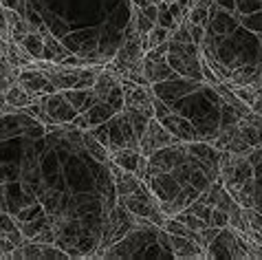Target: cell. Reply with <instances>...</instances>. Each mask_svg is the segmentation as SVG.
Listing matches in <instances>:
<instances>
[{"label":"cell","instance_id":"cell-1","mask_svg":"<svg viewBox=\"0 0 262 260\" xmlns=\"http://www.w3.org/2000/svg\"><path fill=\"white\" fill-rule=\"evenodd\" d=\"M167 64L172 71L192 82H203V55L201 47L194 42H170L167 40Z\"/></svg>","mask_w":262,"mask_h":260},{"label":"cell","instance_id":"cell-2","mask_svg":"<svg viewBox=\"0 0 262 260\" xmlns=\"http://www.w3.org/2000/svg\"><path fill=\"white\" fill-rule=\"evenodd\" d=\"M135 227H137V216L133 212H128V209L117 201L106 214V225H104V229H101L99 245H97L99 251H93L91 258H101V254H104L111 245L121 241V238Z\"/></svg>","mask_w":262,"mask_h":260},{"label":"cell","instance_id":"cell-3","mask_svg":"<svg viewBox=\"0 0 262 260\" xmlns=\"http://www.w3.org/2000/svg\"><path fill=\"white\" fill-rule=\"evenodd\" d=\"M143 35L137 31L135 23L130 20L126 31H123V45L115 51L111 60V71H115L117 75H123L130 69H137L143 64Z\"/></svg>","mask_w":262,"mask_h":260},{"label":"cell","instance_id":"cell-4","mask_svg":"<svg viewBox=\"0 0 262 260\" xmlns=\"http://www.w3.org/2000/svg\"><path fill=\"white\" fill-rule=\"evenodd\" d=\"M117 201L128 209V212H133L135 216H141V219H148L152 225H157V227H163V221L167 219L161 209L159 199L150 192L148 185H143L139 192L126 194V197H117Z\"/></svg>","mask_w":262,"mask_h":260},{"label":"cell","instance_id":"cell-5","mask_svg":"<svg viewBox=\"0 0 262 260\" xmlns=\"http://www.w3.org/2000/svg\"><path fill=\"white\" fill-rule=\"evenodd\" d=\"M152 108H155V117L161 121V124L170 130V133L177 137V141L190 143V141H199L201 133L190 119L181 117V115H172L167 111V106L163 104V99H159V95L152 97Z\"/></svg>","mask_w":262,"mask_h":260},{"label":"cell","instance_id":"cell-6","mask_svg":"<svg viewBox=\"0 0 262 260\" xmlns=\"http://www.w3.org/2000/svg\"><path fill=\"white\" fill-rule=\"evenodd\" d=\"M205 258H249L243 245V232L234 227H223L205 247Z\"/></svg>","mask_w":262,"mask_h":260},{"label":"cell","instance_id":"cell-7","mask_svg":"<svg viewBox=\"0 0 262 260\" xmlns=\"http://www.w3.org/2000/svg\"><path fill=\"white\" fill-rule=\"evenodd\" d=\"M106 126H108V143H106L108 153H115V150H121V148L139 150V137L135 135L133 126H130L126 111H119L117 115H113L106 121Z\"/></svg>","mask_w":262,"mask_h":260},{"label":"cell","instance_id":"cell-8","mask_svg":"<svg viewBox=\"0 0 262 260\" xmlns=\"http://www.w3.org/2000/svg\"><path fill=\"white\" fill-rule=\"evenodd\" d=\"M165 53H167V42L150 49V51H145V55H143V75L150 86L159 84V82H167V79H172L177 75L170 64H167Z\"/></svg>","mask_w":262,"mask_h":260},{"label":"cell","instance_id":"cell-9","mask_svg":"<svg viewBox=\"0 0 262 260\" xmlns=\"http://www.w3.org/2000/svg\"><path fill=\"white\" fill-rule=\"evenodd\" d=\"M174 143H179L177 137H174L157 117H152L148 121V128H145V133L141 135V139H139V153L143 157H150L152 153H157V150L167 148V146H174Z\"/></svg>","mask_w":262,"mask_h":260},{"label":"cell","instance_id":"cell-10","mask_svg":"<svg viewBox=\"0 0 262 260\" xmlns=\"http://www.w3.org/2000/svg\"><path fill=\"white\" fill-rule=\"evenodd\" d=\"M38 102L42 104V108L47 111V115L51 117L55 126H62V124H71L73 119L77 117V111L71 106V102L67 99L62 91H55V93H49V95H42Z\"/></svg>","mask_w":262,"mask_h":260},{"label":"cell","instance_id":"cell-11","mask_svg":"<svg viewBox=\"0 0 262 260\" xmlns=\"http://www.w3.org/2000/svg\"><path fill=\"white\" fill-rule=\"evenodd\" d=\"M18 258H47V260H64L71 258L62 247H57L55 243H38V241H27L25 245H20L11 251L9 260Z\"/></svg>","mask_w":262,"mask_h":260},{"label":"cell","instance_id":"cell-12","mask_svg":"<svg viewBox=\"0 0 262 260\" xmlns=\"http://www.w3.org/2000/svg\"><path fill=\"white\" fill-rule=\"evenodd\" d=\"M123 84V108H133V111H141L148 113L150 117H155V108H152V93L150 86H139V84H130V82H121Z\"/></svg>","mask_w":262,"mask_h":260},{"label":"cell","instance_id":"cell-13","mask_svg":"<svg viewBox=\"0 0 262 260\" xmlns=\"http://www.w3.org/2000/svg\"><path fill=\"white\" fill-rule=\"evenodd\" d=\"M18 84L23 86L25 91H29L31 95L35 97H42V95H49V93H55L57 89L47 79V75L42 73V69L33 67H25L18 71Z\"/></svg>","mask_w":262,"mask_h":260},{"label":"cell","instance_id":"cell-14","mask_svg":"<svg viewBox=\"0 0 262 260\" xmlns=\"http://www.w3.org/2000/svg\"><path fill=\"white\" fill-rule=\"evenodd\" d=\"M111 161L117 163L123 170L135 172L139 179H145V172H148V157H143L139 150H133V148L115 150V153H111Z\"/></svg>","mask_w":262,"mask_h":260},{"label":"cell","instance_id":"cell-15","mask_svg":"<svg viewBox=\"0 0 262 260\" xmlns=\"http://www.w3.org/2000/svg\"><path fill=\"white\" fill-rule=\"evenodd\" d=\"M170 247L174 258H205V249L187 236H170Z\"/></svg>","mask_w":262,"mask_h":260},{"label":"cell","instance_id":"cell-16","mask_svg":"<svg viewBox=\"0 0 262 260\" xmlns=\"http://www.w3.org/2000/svg\"><path fill=\"white\" fill-rule=\"evenodd\" d=\"M69 55H71V51H69V49L64 47L57 38H53V33H47V35H45V51H42V57H40V60L62 64Z\"/></svg>","mask_w":262,"mask_h":260},{"label":"cell","instance_id":"cell-17","mask_svg":"<svg viewBox=\"0 0 262 260\" xmlns=\"http://www.w3.org/2000/svg\"><path fill=\"white\" fill-rule=\"evenodd\" d=\"M5 60L11 64L13 69H25V67H33L35 60L31 55H29L23 47H20V42H7V51H5Z\"/></svg>","mask_w":262,"mask_h":260},{"label":"cell","instance_id":"cell-18","mask_svg":"<svg viewBox=\"0 0 262 260\" xmlns=\"http://www.w3.org/2000/svg\"><path fill=\"white\" fill-rule=\"evenodd\" d=\"M38 99H40V97H35V95H31L29 91H25L18 82L11 84L9 91L5 93V104L9 106V108H25V106H29V104L38 102Z\"/></svg>","mask_w":262,"mask_h":260},{"label":"cell","instance_id":"cell-19","mask_svg":"<svg viewBox=\"0 0 262 260\" xmlns=\"http://www.w3.org/2000/svg\"><path fill=\"white\" fill-rule=\"evenodd\" d=\"M7 18H9V42H20L27 31H31V27H29V20L25 18V13L7 9Z\"/></svg>","mask_w":262,"mask_h":260},{"label":"cell","instance_id":"cell-20","mask_svg":"<svg viewBox=\"0 0 262 260\" xmlns=\"http://www.w3.org/2000/svg\"><path fill=\"white\" fill-rule=\"evenodd\" d=\"M79 139H82L84 148L89 150V155H91L93 159H95V161H99V163H108V161H111V153H108V148L104 146V143H99L93 135H89L86 130H82Z\"/></svg>","mask_w":262,"mask_h":260},{"label":"cell","instance_id":"cell-21","mask_svg":"<svg viewBox=\"0 0 262 260\" xmlns=\"http://www.w3.org/2000/svg\"><path fill=\"white\" fill-rule=\"evenodd\" d=\"M20 47L33 57V60H40L42 51H45V35L38 33V31H27L20 40Z\"/></svg>","mask_w":262,"mask_h":260},{"label":"cell","instance_id":"cell-22","mask_svg":"<svg viewBox=\"0 0 262 260\" xmlns=\"http://www.w3.org/2000/svg\"><path fill=\"white\" fill-rule=\"evenodd\" d=\"M209 7H212V0H199V3H194L190 7V13H187V23H190V25H203L207 29Z\"/></svg>","mask_w":262,"mask_h":260},{"label":"cell","instance_id":"cell-23","mask_svg":"<svg viewBox=\"0 0 262 260\" xmlns=\"http://www.w3.org/2000/svg\"><path fill=\"white\" fill-rule=\"evenodd\" d=\"M170 29H165L161 25H155L150 29L148 35H143V51H150V49H155L159 45H163V42L170 40Z\"/></svg>","mask_w":262,"mask_h":260},{"label":"cell","instance_id":"cell-24","mask_svg":"<svg viewBox=\"0 0 262 260\" xmlns=\"http://www.w3.org/2000/svg\"><path fill=\"white\" fill-rule=\"evenodd\" d=\"M18 82V69H13L7 60H0V95L9 91L11 84Z\"/></svg>","mask_w":262,"mask_h":260},{"label":"cell","instance_id":"cell-25","mask_svg":"<svg viewBox=\"0 0 262 260\" xmlns=\"http://www.w3.org/2000/svg\"><path fill=\"white\" fill-rule=\"evenodd\" d=\"M23 111L27 113V115H31V117L35 119V121H40V124H47V126H55L53 121H51V117L47 115V111L42 108V104L40 102H33V104H29V106H25Z\"/></svg>","mask_w":262,"mask_h":260},{"label":"cell","instance_id":"cell-26","mask_svg":"<svg viewBox=\"0 0 262 260\" xmlns=\"http://www.w3.org/2000/svg\"><path fill=\"white\" fill-rule=\"evenodd\" d=\"M157 25H161L165 29H177V20L172 18L170 9H167V3H163V0H159V16H157Z\"/></svg>","mask_w":262,"mask_h":260},{"label":"cell","instance_id":"cell-27","mask_svg":"<svg viewBox=\"0 0 262 260\" xmlns=\"http://www.w3.org/2000/svg\"><path fill=\"white\" fill-rule=\"evenodd\" d=\"M243 245H245L247 256H249V258H258V260H262V245H260V243H256L253 238H249V236H245V234H243Z\"/></svg>","mask_w":262,"mask_h":260},{"label":"cell","instance_id":"cell-28","mask_svg":"<svg viewBox=\"0 0 262 260\" xmlns=\"http://www.w3.org/2000/svg\"><path fill=\"white\" fill-rule=\"evenodd\" d=\"M209 225H214V227H218V229L227 227V225H229V216L225 214L223 209L212 207V219H209Z\"/></svg>","mask_w":262,"mask_h":260},{"label":"cell","instance_id":"cell-29","mask_svg":"<svg viewBox=\"0 0 262 260\" xmlns=\"http://www.w3.org/2000/svg\"><path fill=\"white\" fill-rule=\"evenodd\" d=\"M0 38L9 42V18H7V9L0 5Z\"/></svg>","mask_w":262,"mask_h":260},{"label":"cell","instance_id":"cell-30","mask_svg":"<svg viewBox=\"0 0 262 260\" xmlns=\"http://www.w3.org/2000/svg\"><path fill=\"white\" fill-rule=\"evenodd\" d=\"M190 35H192V42L194 45H203V40H205V35H207V31H205V27L203 25H190Z\"/></svg>","mask_w":262,"mask_h":260},{"label":"cell","instance_id":"cell-31","mask_svg":"<svg viewBox=\"0 0 262 260\" xmlns=\"http://www.w3.org/2000/svg\"><path fill=\"white\" fill-rule=\"evenodd\" d=\"M0 5H3L5 9H13V11L27 13V0H0Z\"/></svg>","mask_w":262,"mask_h":260},{"label":"cell","instance_id":"cell-32","mask_svg":"<svg viewBox=\"0 0 262 260\" xmlns=\"http://www.w3.org/2000/svg\"><path fill=\"white\" fill-rule=\"evenodd\" d=\"M13 249H16V245H13V243L9 241V238L0 236V258H9Z\"/></svg>","mask_w":262,"mask_h":260},{"label":"cell","instance_id":"cell-33","mask_svg":"<svg viewBox=\"0 0 262 260\" xmlns=\"http://www.w3.org/2000/svg\"><path fill=\"white\" fill-rule=\"evenodd\" d=\"M139 9L145 13V16H148L152 23L157 25V16H159V3L157 5H145V7H139Z\"/></svg>","mask_w":262,"mask_h":260},{"label":"cell","instance_id":"cell-34","mask_svg":"<svg viewBox=\"0 0 262 260\" xmlns=\"http://www.w3.org/2000/svg\"><path fill=\"white\" fill-rule=\"evenodd\" d=\"M249 111H251V113H256V115H260V117H262V95H260V93L256 95V99H253V102L249 104Z\"/></svg>","mask_w":262,"mask_h":260},{"label":"cell","instance_id":"cell-35","mask_svg":"<svg viewBox=\"0 0 262 260\" xmlns=\"http://www.w3.org/2000/svg\"><path fill=\"white\" fill-rule=\"evenodd\" d=\"M133 3H135L137 7H145V5H157L159 0H133Z\"/></svg>","mask_w":262,"mask_h":260},{"label":"cell","instance_id":"cell-36","mask_svg":"<svg viewBox=\"0 0 262 260\" xmlns=\"http://www.w3.org/2000/svg\"><path fill=\"white\" fill-rule=\"evenodd\" d=\"M5 51H7V42L0 38V60H5Z\"/></svg>","mask_w":262,"mask_h":260},{"label":"cell","instance_id":"cell-37","mask_svg":"<svg viewBox=\"0 0 262 260\" xmlns=\"http://www.w3.org/2000/svg\"><path fill=\"white\" fill-rule=\"evenodd\" d=\"M163 3H177V0H163Z\"/></svg>","mask_w":262,"mask_h":260},{"label":"cell","instance_id":"cell-38","mask_svg":"<svg viewBox=\"0 0 262 260\" xmlns=\"http://www.w3.org/2000/svg\"><path fill=\"white\" fill-rule=\"evenodd\" d=\"M260 84H262V69H260Z\"/></svg>","mask_w":262,"mask_h":260},{"label":"cell","instance_id":"cell-39","mask_svg":"<svg viewBox=\"0 0 262 260\" xmlns=\"http://www.w3.org/2000/svg\"><path fill=\"white\" fill-rule=\"evenodd\" d=\"M194 3H199V0H190V5H194Z\"/></svg>","mask_w":262,"mask_h":260}]
</instances>
